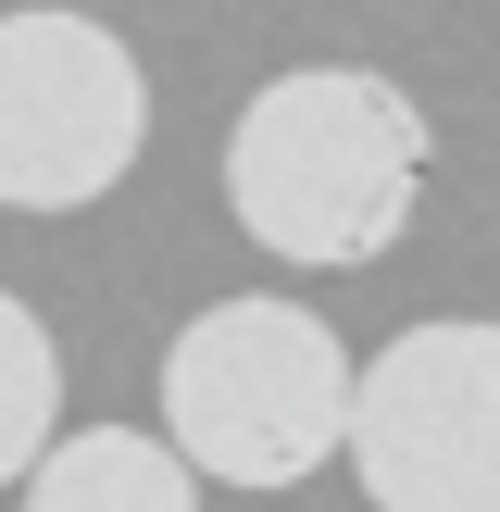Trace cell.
I'll use <instances>...</instances> for the list:
<instances>
[{"label":"cell","mask_w":500,"mask_h":512,"mask_svg":"<svg viewBox=\"0 0 500 512\" xmlns=\"http://www.w3.org/2000/svg\"><path fill=\"white\" fill-rule=\"evenodd\" d=\"M350 475L375 512H500V325H400L350 400Z\"/></svg>","instance_id":"4"},{"label":"cell","mask_w":500,"mask_h":512,"mask_svg":"<svg viewBox=\"0 0 500 512\" xmlns=\"http://www.w3.org/2000/svg\"><path fill=\"white\" fill-rule=\"evenodd\" d=\"M25 512H200V475L175 463V438L75 425V438H50V463L25 475Z\"/></svg>","instance_id":"5"},{"label":"cell","mask_w":500,"mask_h":512,"mask_svg":"<svg viewBox=\"0 0 500 512\" xmlns=\"http://www.w3.org/2000/svg\"><path fill=\"white\" fill-rule=\"evenodd\" d=\"M150 150V75L100 13H0V213H88Z\"/></svg>","instance_id":"3"},{"label":"cell","mask_w":500,"mask_h":512,"mask_svg":"<svg viewBox=\"0 0 500 512\" xmlns=\"http://www.w3.org/2000/svg\"><path fill=\"white\" fill-rule=\"evenodd\" d=\"M350 400H363V363L338 350V325L275 300V288L188 313L163 350L175 463L238 488V500H275L300 475H325V450H350Z\"/></svg>","instance_id":"2"},{"label":"cell","mask_w":500,"mask_h":512,"mask_svg":"<svg viewBox=\"0 0 500 512\" xmlns=\"http://www.w3.org/2000/svg\"><path fill=\"white\" fill-rule=\"evenodd\" d=\"M50 438H63V350L0 288V488H25V475L50 463Z\"/></svg>","instance_id":"6"},{"label":"cell","mask_w":500,"mask_h":512,"mask_svg":"<svg viewBox=\"0 0 500 512\" xmlns=\"http://www.w3.org/2000/svg\"><path fill=\"white\" fill-rule=\"evenodd\" d=\"M425 200V100L375 63H288L225 125V213L275 263H375Z\"/></svg>","instance_id":"1"}]
</instances>
